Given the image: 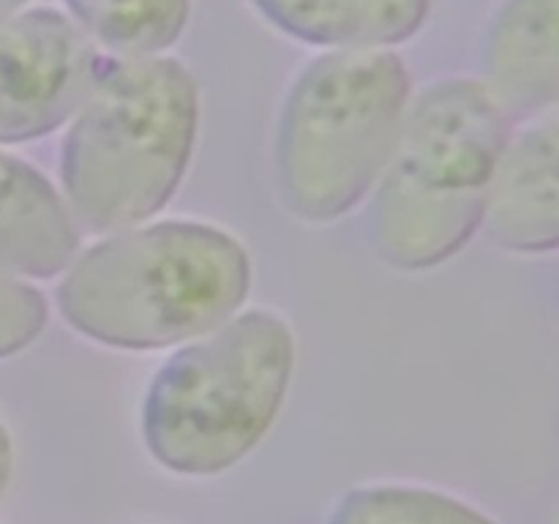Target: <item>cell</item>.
<instances>
[{"mask_svg": "<svg viewBox=\"0 0 559 524\" xmlns=\"http://www.w3.org/2000/svg\"><path fill=\"white\" fill-rule=\"evenodd\" d=\"M243 246L211 224L167 222L87 249L58 289L74 331L115 349H162L216 331L249 295Z\"/></svg>", "mask_w": 559, "mask_h": 524, "instance_id": "1", "label": "cell"}, {"mask_svg": "<svg viewBox=\"0 0 559 524\" xmlns=\"http://www.w3.org/2000/svg\"><path fill=\"white\" fill-rule=\"evenodd\" d=\"M511 120L484 82L440 80L404 112L374 200V246L399 271H429L484 224Z\"/></svg>", "mask_w": 559, "mask_h": 524, "instance_id": "2", "label": "cell"}, {"mask_svg": "<svg viewBox=\"0 0 559 524\" xmlns=\"http://www.w3.org/2000/svg\"><path fill=\"white\" fill-rule=\"evenodd\" d=\"M194 76L173 58L102 60L63 142V186L91 229H123L162 211L197 136Z\"/></svg>", "mask_w": 559, "mask_h": 524, "instance_id": "3", "label": "cell"}, {"mask_svg": "<svg viewBox=\"0 0 559 524\" xmlns=\"http://www.w3.org/2000/svg\"><path fill=\"white\" fill-rule=\"evenodd\" d=\"M293 366V331L271 311H249L175 353L142 407L151 456L197 478L238 464L276 420Z\"/></svg>", "mask_w": 559, "mask_h": 524, "instance_id": "4", "label": "cell"}, {"mask_svg": "<svg viewBox=\"0 0 559 524\" xmlns=\"http://www.w3.org/2000/svg\"><path fill=\"white\" fill-rule=\"evenodd\" d=\"M409 91L407 66L385 49H336L300 71L276 136L278 196L295 218L331 224L364 200L391 156Z\"/></svg>", "mask_w": 559, "mask_h": 524, "instance_id": "5", "label": "cell"}, {"mask_svg": "<svg viewBox=\"0 0 559 524\" xmlns=\"http://www.w3.org/2000/svg\"><path fill=\"white\" fill-rule=\"evenodd\" d=\"M85 31L52 9L0 22V142L47 136L80 109L98 74Z\"/></svg>", "mask_w": 559, "mask_h": 524, "instance_id": "6", "label": "cell"}, {"mask_svg": "<svg viewBox=\"0 0 559 524\" xmlns=\"http://www.w3.org/2000/svg\"><path fill=\"white\" fill-rule=\"evenodd\" d=\"M557 115L508 140L486 196L484 227L491 243L524 254L555 251L559 243Z\"/></svg>", "mask_w": 559, "mask_h": 524, "instance_id": "7", "label": "cell"}, {"mask_svg": "<svg viewBox=\"0 0 559 524\" xmlns=\"http://www.w3.org/2000/svg\"><path fill=\"white\" fill-rule=\"evenodd\" d=\"M484 87L511 118L551 112L559 98L557 0H506L484 41Z\"/></svg>", "mask_w": 559, "mask_h": 524, "instance_id": "8", "label": "cell"}, {"mask_svg": "<svg viewBox=\"0 0 559 524\" xmlns=\"http://www.w3.org/2000/svg\"><path fill=\"white\" fill-rule=\"evenodd\" d=\"M80 246L74 222L41 172L0 153V273L49 278Z\"/></svg>", "mask_w": 559, "mask_h": 524, "instance_id": "9", "label": "cell"}, {"mask_svg": "<svg viewBox=\"0 0 559 524\" xmlns=\"http://www.w3.org/2000/svg\"><path fill=\"white\" fill-rule=\"evenodd\" d=\"M267 22L306 44L377 49L413 38L429 0H251Z\"/></svg>", "mask_w": 559, "mask_h": 524, "instance_id": "10", "label": "cell"}, {"mask_svg": "<svg viewBox=\"0 0 559 524\" xmlns=\"http://www.w3.org/2000/svg\"><path fill=\"white\" fill-rule=\"evenodd\" d=\"M87 36L123 58L173 47L189 22L191 0H66Z\"/></svg>", "mask_w": 559, "mask_h": 524, "instance_id": "11", "label": "cell"}, {"mask_svg": "<svg viewBox=\"0 0 559 524\" xmlns=\"http://www.w3.org/2000/svg\"><path fill=\"white\" fill-rule=\"evenodd\" d=\"M328 524H495L475 508L415 486H366L338 500Z\"/></svg>", "mask_w": 559, "mask_h": 524, "instance_id": "12", "label": "cell"}, {"mask_svg": "<svg viewBox=\"0 0 559 524\" xmlns=\"http://www.w3.org/2000/svg\"><path fill=\"white\" fill-rule=\"evenodd\" d=\"M47 298L31 284L0 273V358L31 347L47 327Z\"/></svg>", "mask_w": 559, "mask_h": 524, "instance_id": "13", "label": "cell"}, {"mask_svg": "<svg viewBox=\"0 0 559 524\" xmlns=\"http://www.w3.org/2000/svg\"><path fill=\"white\" fill-rule=\"evenodd\" d=\"M11 467H14V451H11L9 431L0 426V497H3L5 486L11 480Z\"/></svg>", "mask_w": 559, "mask_h": 524, "instance_id": "14", "label": "cell"}, {"mask_svg": "<svg viewBox=\"0 0 559 524\" xmlns=\"http://www.w3.org/2000/svg\"><path fill=\"white\" fill-rule=\"evenodd\" d=\"M27 0H0V22H5L9 16H14L16 9H22Z\"/></svg>", "mask_w": 559, "mask_h": 524, "instance_id": "15", "label": "cell"}]
</instances>
